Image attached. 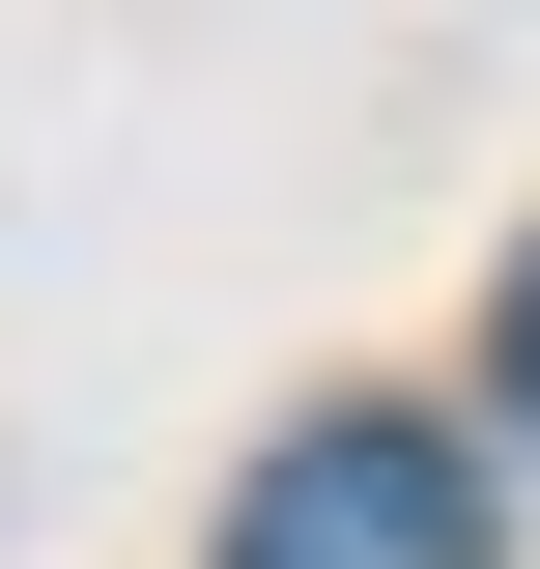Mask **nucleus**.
I'll return each instance as SVG.
<instances>
[{
	"label": "nucleus",
	"instance_id": "obj_2",
	"mask_svg": "<svg viewBox=\"0 0 540 569\" xmlns=\"http://www.w3.org/2000/svg\"><path fill=\"white\" fill-rule=\"evenodd\" d=\"M483 399H512V427H540V257H512V313H483Z\"/></svg>",
	"mask_w": 540,
	"mask_h": 569
},
{
	"label": "nucleus",
	"instance_id": "obj_1",
	"mask_svg": "<svg viewBox=\"0 0 540 569\" xmlns=\"http://www.w3.org/2000/svg\"><path fill=\"white\" fill-rule=\"evenodd\" d=\"M228 569H483V456L399 427V399H341V427H284L228 485Z\"/></svg>",
	"mask_w": 540,
	"mask_h": 569
}]
</instances>
